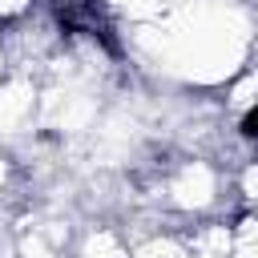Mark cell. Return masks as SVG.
Instances as JSON below:
<instances>
[{"mask_svg": "<svg viewBox=\"0 0 258 258\" xmlns=\"http://www.w3.org/2000/svg\"><path fill=\"white\" fill-rule=\"evenodd\" d=\"M242 137H250V141H258V105L242 117Z\"/></svg>", "mask_w": 258, "mask_h": 258, "instance_id": "1", "label": "cell"}]
</instances>
